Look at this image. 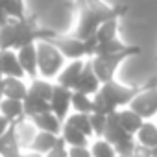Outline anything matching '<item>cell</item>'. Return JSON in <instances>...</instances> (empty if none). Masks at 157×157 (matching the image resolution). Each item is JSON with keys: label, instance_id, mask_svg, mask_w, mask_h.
<instances>
[{"label": "cell", "instance_id": "cell-20", "mask_svg": "<svg viewBox=\"0 0 157 157\" xmlns=\"http://www.w3.org/2000/svg\"><path fill=\"white\" fill-rule=\"evenodd\" d=\"M22 109H24V117H26L28 120H32L33 117L50 111V104H48L46 100H41V98L33 96L32 93H28L26 98L22 100Z\"/></svg>", "mask_w": 157, "mask_h": 157}, {"label": "cell", "instance_id": "cell-1", "mask_svg": "<svg viewBox=\"0 0 157 157\" xmlns=\"http://www.w3.org/2000/svg\"><path fill=\"white\" fill-rule=\"evenodd\" d=\"M56 35V32L48 28H39L28 17L24 19H10L0 28V50H19L28 44H35L37 41H48Z\"/></svg>", "mask_w": 157, "mask_h": 157}, {"label": "cell", "instance_id": "cell-28", "mask_svg": "<svg viewBox=\"0 0 157 157\" xmlns=\"http://www.w3.org/2000/svg\"><path fill=\"white\" fill-rule=\"evenodd\" d=\"M128 46L120 41V39H111V41H105V43H98L96 48H94V56H107V54H117V52H122L126 50Z\"/></svg>", "mask_w": 157, "mask_h": 157}, {"label": "cell", "instance_id": "cell-31", "mask_svg": "<svg viewBox=\"0 0 157 157\" xmlns=\"http://www.w3.org/2000/svg\"><path fill=\"white\" fill-rule=\"evenodd\" d=\"M44 157H68V148H67V144H65V140L59 137L57 139V142H56V146L44 155Z\"/></svg>", "mask_w": 157, "mask_h": 157}, {"label": "cell", "instance_id": "cell-15", "mask_svg": "<svg viewBox=\"0 0 157 157\" xmlns=\"http://www.w3.org/2000/svg\"><path fill=\"white\" fill-rule=\"evenodd\" d=\"M21 155V144L17 139L15 126H10L6 133L0 137V157H19Z\"/></svg>", "mask_w": 157, "mask_h": 157}, {"label": "cell", "instance_id": "cell-22", "mask_svg": "<svg viewBox=\"0 0 157 157\" xmlns=\"http://www.w3.org/2000/svg\"><path fill=\"white\" fill-rule=\"evenodd\" d=\"M135 139H137V144L142 146V148H148V150L157 148V126L148 122V120H144V124L137 131Z\"/></svg>", "mask_w": 157, "mask_h": 157}, {"label": "cell", "instance_id": "cell-35", "mask_svg": "<svg viewBox=\"0 0 157 157\" xmlns=\"http://www.w3.org/2000/svg\"><path fill=\"white\" fill-rule=\"evenodd\" d=\"M19 157H43V155L33 153V151H28V153H22V151H21V155H19Z\"/></svg>", "mask_w": 157, "mask_h": 157}, {"label": "cell", "instance_id": "cell-38", "mask_svg": "<svg viewBox=\"0 0 157 157\" xmlns=\"http://www.w3.org/2000/svg\"><path fill=\"white\" fill-rule=\"evenodd\" d=\"M0 78H2V76H0Z\"/></svg>", "mask_w": 157, "mask_h": 157}, {"label": "cell", "instance_id": "cell-3", "mask_svg": "<svg viewBox=\"0 0 157 157\" xmlns=\"http://www.w3.org/2000/svg\"><path fill=\"white\" fill-rule=\"evenodd\" d=\"M144 89H146V85L144 87H126V85L117 83L115 80L105 82L100 85L98 93L93 96V104H94L93 113H102V115L109 117V115L117 113L120 107L129 105V102Z\"/></svg>", "mask_w": 157, "mask_h": 157}, {"label": "cell", "instance_id": "cell-10", "mask_svg": "<svg viewBox=\"0 0 157 157\" xmlns=\"http://www.w3.org/2000/svg\"><path fill=\"white\" fill-rule=\"evenodd\" d=\"M100 85H102V83H100L98 78H96V74H94L93 67H91V61H87V63L83 65L82 76H80V80H78V83H76L74 91L83 93V94H87V96H94V94L98 93Z\"/></svg>", "mask_w": 157, "mask_h": 157}, {"label": "cell", "instance_id": "cell-9", "mask_svg": "<svg viewBox=\"0 0 157 157\" xmlns=\"http://www.w3.org/2000/svg\"><path fill=\"white\" fill-rule=\"evenodd\" d=\"M0 76L2 78H22L26 76L22 67L19 65L15 50H0Z\"/></svg>", "mask_w": 157, "mask_h": 157}, {"label": "cell", "instance_id": "cell-5", "mask_svg": "<svg viewBox=\"0 0 157 157\" xmlns=\"http://www.w3.org/2000/svg\"><path fill=\"white\" fill-rule=\"evenodd\" d=\"M48 43H52L63 57L70 59V61H76V59H82L85 56L93 57L94 56V48H96V39L94 37H89V39H78L76 35H70V37H65V35H54L52 39H48Z\"/></svg>", "mask_w": 157, "mask_h": 157}, {"label": "cell", "instance_id": "cell-7", "mask_svg": "<svg viewBox=\"0 0 157 157\" xmlns=\"http://www.w3.org/2000/svg\"><path fill=\"white\" fill-rule=\"evenodd\" d=\"M129 109L135 111L142 120H150L153 115H157V78L148 82L146 89L129 102Z\"/></svg>", "mask_w": 157, "mask_h": 157}, {"label": "cell", "instance_id": "cell-13", "mask_svg": "<svg viewBox=\"0 0 157 157\" xmlns=\"http://www.w3.org/2000/svg\"><path fill=\"white\" fill-rule=\"evenodd\" d=\"M0 115H2L11 126H17L21 122L28 120L24 117L22 102H19V100H8V98H4L2 102H0Z\"/></svg>", "mask_w": 157, "mask_h": 157}, {"label": "cell", "instance_id": "cell-24", "mask_svg": "<svg viewBox=\"0 0 157 157\" xmlns=\"http://www.w3.org/2000/svg\"><path fill=\"white\" fill-rule=\"evenodd\" d=\"M65 124L76 128L78 131H82L85 137H93V128H91V120H89V115H83V113H74V115H68L65 118Z\"/></svg>", "mask_w": 157, "mask_h": 157}, {"label": "cell", "instance_id": "cell-11", "mask_svg": "<svg viewBox=\"0 0 157 157\" xmlns=\"http://www.w3.org/2000/svg\"><path fill=\"white\" fill-rule=\"evenodd\" d=\"M17 54V59H19V65L22 67L24 74L30 76L32 80L39 76L37 74V50H35V44H28V46H22L19 50H15Z\"/></svg>", "mask_w": 157, "mask_h": 157}, {"label": "cell", "instance_id": "cell-8", "mask_svg": "<svg viewBox=\"0 0 157 157\" xmlns=\"http://www.w3.org/2000/svg\"><path fill=\"white\" fill-rule=\"evenodd\" d=\"M70 98H72V91L67 87H61L59 83H54V91H52V98H50V111L59 118V122H65V118L68 117V109H70Z\"/></svg>", "mask_w": 157, "mask_h": 157}, {"label": "cell", "instance_id": "cell-25", "mask_svg": "<svg viewBox=\"0 0 157 157\" xmlns=\"http://www.w3.org/2000/svg\"><path fill=\"white\" fill-rule=\"evenodd\" d=\"M52 91H54V83H50L48 80H43V78H35L32 82V85L28 87V93H32L33 96L50 102L52 98Z\"/></svg>", "mask_w": 157, "mask_h": 157}, {"label": "cell", "instance_id": "cell-36", "mask_svg": "<svg viewBox=\"0 0 157 157\" xmlns=\"http://www.w3.org/2000/svg\"><path fill=\"white\" fill-rule=\"evenodd\" d=\"M148 155H150V157H157V148H151V150H148Z\"/></svg>", "mask_w": 157, "mask_h": 157}, {"label": "cell", "instance_id": "cell-14", "mask_svg": "<svg viewBox=\"0 0 157 157\" xmlns=\"http://www.w3.org/2000/svg\"><path fill=\"white\" fill-rule=\"evenodd\" d=\"M32 124L35 126L37 131H44V133H52V135H61L63 122H59V118L52 111H46V113H41V115L33 117Z\"/></svg>", "mask_w": 157, "mask_h": 157}, {"label": "cell", "instance_id": "cell-33", "mask_svg": "<svg viewBox=\"0 0 157 157\" xmlns=\"http://www.w3.org/2000/svg\"><path fill=\"white\" fill-rule=\"evenodd\" d=\"M10 126H11V124H10V122H8V120L2 117V115H0V137H2V135L6 133V129H8Z\"/></svg>", "mask_w": 157, "mask_h": 157}, {"label": "cell", "instance_id": "cell-29", "mask_svg": "<svg viewBox=\"0 0 157 157\" xmlns=\"http://www.w3.org/2000/svg\"><path fill=\"white\" fill-rule=\"evenodd\" d=\"M91 155L93 157H118L117 151H115V148H113V144L107 142L105 139H98V140L93 142Z\"/></svg>", "mask_w": 157, "mask_h": 157}, {"label": "cell", "instance_id": "cell-30", "mask_svg": "<svg viewBox=\"0 0 157 157\" xmlns=\"http://www.w3.org/2000/svg\"><path fill=\"white\" fill-rule=\"evenodd\" d=\"M89 120H91V128H93V135L100 137L104 135V129H105V122H107V117L102 115V113H91L89 115Z\"/></svg>", "mask_w": 157, "mask_h": 157}, {"label": "cell", "instance_id": "cell-23", "mask_svg": "<svg viewBox=\"0 0 157 157\" xmlns=\"http://www.w3.org/2000/svg\"><path fill=\"white\" fill-rule=\"evenodd\" d=\"M70 107H74L76 113H83V115H91V113L94 111L93 98L87 96V94H83V93H78V91H72Z\"/></svg>", "mask_w": 157, "mask_h": 157}, {"label": "cell", "instance_id": "cell-26", "mask_svg": "<svg viewBox=\"0 0 157 157\" xmlns=\"http://www.w3.org/2000/svg\"><path fill=\"white\" fill-rule=\"evenodd\" d=\"M117 32H118V19H109L94 32L93 37L96 39V43H105V41L117 39Z\"/></svg>", "mask_w": 157, "mask_h": 157}, {"label": "cell", "instance_id": "cell-37", "mask_svg": "<svg viewBox=\"0 0 157 157\" xmlns=\"http://www.w3.org/2000/svg\"><path fill=\"white\" fill-rule=\"evenodd\" d=\"M17 2H21V4H24V2H22V0H17Z\"/></svg>", "mask_w": 157, "mask_h": 157}, {"label": "cell", "instance_id": "cell-2", "mask_svg": "<svg viewBox=\"0 0 157 157\" xmlns=\"http://www.w3.org/2000/svg\"><path fill=\"white\" fill-rule=\"evenodd\" d=\"M80 8V24L76 30L78 39H89L94 35V32L109 19H120L126 13V6L111 8L104 4L102 0H76Z\"/></svg>", "mask_w": 157, "mask_h": 157}, {"label": "cell", "instance_id": "cell-4", "mask_svg": "<svg viewBox=\"0 0 157 157\" xmlns=\"http://www.w3.org/2000/svg\"><path fill=\"white\" fill-rule=\"evenodd\" d=\"M142 50L140 46H128L126 50L122 52H117V54H107V56H93L89 61H91V67L96 74V78L100 80V83H105V82H111L115 80V74H117V68L120 63H124L128 57L131 56H139Z\"/></svg>", "mask_w": 157, "mask_h": 157}, {"label": "cell", "instance_id": "cell-34", "mask_svg": "<svg viewBox=\"0 0 157 157\" xmlns=\"http://www.w3.org/2000/svg\"><path fill=\"white\" fill-rule=\"evenodd\" d=\"M4 100V78H0V102Z\"/></svg>", "mask_w": 157, "mask_h": 157}, {"label": "cell", "instance_id": "cell-21", "mask_svg": "<svg viewBox=\"0 0 157 157\" xmlns=\"http://www.w3.org/2000/svg\"><path fill=\"white\" fill-rule=\"evenodd\" d=\"M59 137L70 148H85V146H89V137H85L82 131H78L76 128H72V126H68L65 122L61 126V135Z\"/></svg>", "mask_w": 157, "mask_h": 157}, {"label": "cell", "instance_id": "cell-18", "mask_svg": "<svg viewBox=\"0 0 157 157\" xmlns=\"http://www.w3.org/2000/svg\"><path fill=\"white\" fill-rule=\"evenodd\" d=\"M59 135H52V133H44V131H37L32 144H30V151L33 153H39V155H46L57 142Z\"/></svg>", "mask_w": 157, "mask_h": 157}, {"label": "cell", "instance_id": "cell-17", "mask_svg": "<svg viewBox=\"0 0 157 157\" xmlns=\"http://www.w3.org/2000/svg\"><path fill=\"white\" fill-rule=\"evenodd\" d=\"M24 4L17 0H0V28L10 19H24Z\"/></svg>", "mask_w": 157, "mask_h": 157}, {"label": "cell", "instance_id": "cell-12", "mask_svg": "<svg viewBox=\"0 0 157 157\" xmlns=\"http://www.w3.org/2000/svg\"><path fill=\"white\" fill-rule=\"evenodd\" d=\"M83 65H85V63H83L82 59L72 61L67 68H63V70L57 74V83H59L61 87H67V89L74 91V87H76L78 80H80V76H82Z\"/></svg>", "mask_w": 157, "mask_h": 157}, {"label": "cell", "instance_id": "cell-27", "mask_svg": "<svg viewBox=\"0 0 157 157\" xmlns=\"http://www.w3.org/2000/svg\"><path fill=\"white\" fill-rule=\"evenodd\" d=\"M15 129H17V139H19L21 150H22V148H30V144H32V140H33V137H35V133H37V129H35V126L32 124V120H30V122L24 120V122L17 124Z\"/></svg>", "mask_w": 157, "mask_h": 157}, {"label": "cell", "instance_id": "cell-19", "mask_svg": "<svg viewBox=\"0 0 157 157\" xmlns=\"http://www.w3.org/2000/svg\"><path fill=\"white\" fill-rule=\"evenodd\" d=\"M28 94V85L19 78H4V98L22 102Z\"/></svg>", "mask_w": 157, "mask_h": 157}, {"label": "cell", "instance_id": "cell-6", "mask_svg": "<svg viewBox=\"0 0 157 157\" xmlns=\"http://www.w3.org/2000/svg\"><path fill=\"white\" fill-rule=\"evenodd\" d=\"M35 50H37V74L43 80L56 78L61 72L65 63V57L61 56V52L48 41H37Z\"/></svg>", "mask_w": 157, "mask_h": 157}, {"label": "cell", "instance_id": "cell-16", "mask_svg": "<svg viewBox=\"0 0 157 157\" xmlns=\"http://www.w3.org/2000/svg\"><path fill=\"white\" fill-rule=\"evenodd\" d=\"M117 120H118V124H120V128L126 131V133H129V135H137V131L140 129V126L144 124V120L135 113V111H131V109H118L117 113Z\"/></svg>", "mask_w": 157, "mask_h": 157}, {"label": "cell", "instance_id": "cell-32", "mask_svg": "<svg viewBox=\"0 0 157 157\" xmlns=\"http://www.w3.org/2000/svg\"><path fill=\"white\" fill-rule=\"evenodd\" d=\"M68 157H93L89 146L85 148H68Z\"/></svg>", "mask_w": 157, "mask_h": 157}]
</instances>
